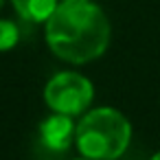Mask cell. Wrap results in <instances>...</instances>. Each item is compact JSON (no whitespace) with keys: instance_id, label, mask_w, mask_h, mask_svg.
<instances>
[{"instance_id":"obj_1","label":"cell","mask_w":160,"mask_h":160,"mask_svg":"<svg viewBox=\"0 0 160 160\" xmlns=\"http://www.w3.org/2000/svg\"><path fill=\"white\" fill-rule=\"evenodd\" d=\"M46 44L64 62H92L110 44L108 16L88 0H64L46 20Z\"/></svg>"},{"instance_id":"obj_6","label":"cell","mask_w":160,"mask_h":160,"mask_svg":"<svg viewBox=\"0 0 160 160\" xmlns=\"http://www.w3.org/2000/svg\"><path fill=\"white\" fill-rule=\"evenodd\" d=\"M20 31L11 20H0V51H9L18 44Z\"/></svg>"},{"instance_id":"obj_4","label":"cell","mask_w":160,"mask_h":160,"mask_svg":"<svg viewBox=\"0 0 160 160\" xmlns=\"http://www.w3.org/2000/svg\"><path fill=\"white\" fill-rule=\"evenodd\" d=\"M77 134V125L72 123L70 114L55 112L48 118L42 121L40 125V142L48 151H66L72 145V138Z\"/></svg>"},{"instance_id":"obj_2","label":"cell","mask_w":160,"mask_h":160,"mask_svg":"<svg viewBox=\"0 0 160 160\" xmlns=\"http://www.w3.org/2000/svg\"><path fill=\"white\" fill-rule=\"evenodd\" d=\"M129 121L114 108H97L77 125V147L92 160H116L129 145Z\"/></svg>"},{"instance_id":"obj_3","label":"cell","mask_w":160,"mask_h":160,"mask_svg":"<svg viewBox=\"0 0 160 160\" xmlns=\"http://www.w3.org/2000/svg\"><path fill=\"white\" fill-rule=\"evenodd\" d=\"M92 97H94L92 83L79 72H59L44 88L46 105L55 112L70 116L81 114L92 103Z\"/></svg>"},{"instance_id":"obj_5","label":"cell","mask_w":160,"mask_h":160,"mask_svg":"<svg viewBox=\"0 0 160 160\" xmlns=\"http://www.w3.org/2000/svg\"><path fill=\"white\" fill-rule=\"evenodd\" d=\"M18 16L27 22H46L57 9V0H11Z\"/></svg>"},{"instance_id":"obj_7","label":"cell","mask_w":160,"mask_h":160,"mask_svg":"<svg viewBox=\"0 0 160 160\" xmlns=\"http://www.w3.org/2000/svg\"><path fill=\"white\" fill-rule=\"evenodd\" d=\"M149 160H160V151H158V153H156L153 158H149Z\"/></svg>"},{"instance_id":"obj_8","label":"cell","mask_w":160,"mask_h":160,"mask_svg":"<svg viewBox=\"0 0 160 160\" xmlns=\"http://www.w3.org/2000/svg\"><path fill=\"white\" fill-rule=\"evenodd\" d=\"M79 160H92V158H79Z\"/></svg>"},{"instance_id":"obj_9","label":"cell","mask_w":160,"mask_h":160,"mask_svg":"<svg viewBox=\"0 0 160 160\" xmlns=\"http://www.w3.org/2000/svg\"><path fill=\"white\" fill-rule=\"evenodd\" d=\"M2 2H5V0H0V7H2Z\"/></svg>"}]
</instances>
